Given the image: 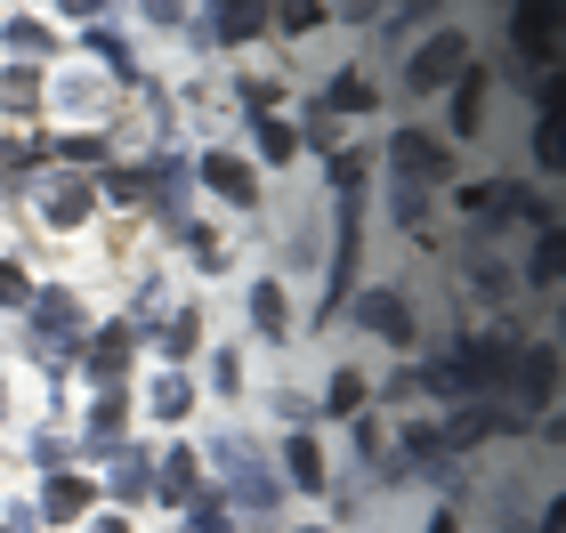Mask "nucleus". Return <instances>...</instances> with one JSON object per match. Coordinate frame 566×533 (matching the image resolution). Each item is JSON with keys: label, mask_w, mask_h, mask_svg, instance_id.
Instances as JSON below:
<instances>
[{"label": "nucleus", "mask_w": 566, "mask_h": 533, "mask_svg": "<svg viewBox=\"0 0 566 533\" xmlns=\"http://www.w3.org/2000/svg\"><path fill=\"white\" fill-rule=\"evenodd\" d=\"M421 211H429V194H421V186H397V218L421 226Z\"/></svg>", "instance_id": "24"}, {"label": "nucleus", "mask_w": 566, "mask_h": 533, "mask_svg": "<svg viewBox=\"0 0 566 533\" xmlns=\"http://www.w3.org/2000/svg\"><path fill=\"white\" fill-rule=\"evenodd\" d=\"M114 364H130V332H122V323H114V332H97V372L114 380Z\"/></svg>", "instance_id": "15"}, {"label": "nucleus", "mask_w": 566, "mask_h": 533, "mask_svg": "<svg viewBox=\"0 0 566 533\" xmlns=\"http://www.w3.org/2000/svg\"><path fill=\"white\" fill-rule=\"evenodd\" d=\"M551 24H558V9H543V0L518 9V49H526V57H543V49H551Z\"/></svg>", "instance_id": "5"}, {"label": "nucleus", "mask_w": 566, "mask_h": 533, "mask_svg": "<svg viewBox=\"0 0 566 533\" xmlns=\"http://www.w3.org/2000/svg\"><path fill=\"white\" fill-rule=\"evenodd\" d=\"M389 154H397V170H405V178H437V170H446V146H437L429 130H397Z\"/></svg>", "instance_id": "2"}, {"label": "nucleus", "mask_w": 566, "mask_h": 533, "mask_svg": "<svg viewBox=\"0 0 566 533\" xmlns=\"http://www.w3.org/2000/svg\"><path fill=\"white\" fill-rule=\"evenodd\" d=\"M558 267H566V243H558V226H551V235H543V250H534V267H526V275H534V284L551 291V284H558Z\"/></svg>", "instance_id": "11"}, {"label": "nucleus", "mask_w": 566, "mask_h": 533, "mask_svg": "<svg viewBox=\"0 0 566 533\" xmlns=\"http://www.w3.org/2000/svg\"><path fill=\"white\" fill-rule=\"evenodd\" d=\"M243 106L251 114H275V82H243Z\"/></svg>", "instance_id": "25"}, {"label": "nucleus", "mask_w": 566, "mask_h": 533, "mask_svg": "<svg viewBox=\"0 0 566 533\" xmlns=\"http://www.w3.org/2000/svg\"><path fill=\"white\" fill-rule=\"evenodd\" d=\"M365 323H373V332H389V340H413V316H405L397 291H373L365 299Z\"/></svg>", "instance_id": "3"}, {"label": "nucleus", "mask_w": 566, "mask_h": 533, "mask_svg": "<svg viewBox=\"0 0 566 533\" xmlns=\"http://www.w3.org/2000/svg\"><path fill=\"white\" fill-rule=\"evenodd\" d=\"M324 106H332V114H365V106H373V82H365V73H340Z\"/></svg>", "instance_id": "7"}, {"label": "nucleus", "mask_w": 566, "mask_h": 533, "mask_svg": "<svg viewBox=\"0 0 566 533\" xmlns=\"http://www.w3.org/2000/svg\"><path fill=\"white\" fill-rule=\"evenodd\" d=\"M260 146H268V162H292V146H300V138L283 130V121H268V130H260Z\"/></svg>", "instance_id": "21"}, {"label": "nucleus", "mask_w": 566, "mask_h": 533, "mask_svg": "<svg viewBox=\"0 0 566 533\" xmlns=\"http://www.w3.org/2000/svg\"><path fill=\"white\" fill-rule=\"evenodd\" d=\"M429 533H461V525H453V510H437V518H429Z\"/></svg>", "instance_id": "26"}, {"label": "nucleus", "mask_w": 566, "mask_h": 533, "mask_svg": "<svg viewBox=\"0 0 566 533\" xmlns=\"http://www.w3.org/2000/svg\"><path fill=\"white\" fill-rule=\"evenodd\" d=\"M82 211H90V186H49V218L57 226H82Z\"/></svg>", "instance_id": "9"}, {"label": "nucleus", "mask_w": 566, "mask_h": 533, "mask_svg": "<svg viewBox=\"0 0 566 533\" xmlns=\"http://www.w3.org/2000/svg\"><path fill=\"white\" fill-rule=\"evenodd\" d=\"M260 24H268V9H219V24H211V33H219V41H251Z\"/></svg>", "instance_id": "10"}, {"label": "nucleus", "mask_w": 566, "mask_h": 533, "mask_svg": "<svg viewBox=\"0 0 566 533\" xmlns=\"http://www.w3.org/2000/svg\"><path fill=\"white\" fill-rule=\"evenodd\" d=\"M316 24H324V9H283L275 33H316Z\"/></svg>", "instance_id": "23"}, {"label": "nucleus", "mask_w": 566, "mask_h": 533, "mask_svg": "<svg viewBox=\"0 0 566 533\" xmlns=\"http://www.w3.org/2000/svg\"><path fill=\"white\" fill-rule=\"evenodd\" d=\"M551 372H558V355H551V348H534V355H526V388H534V396H551Z\"/></svg>", "instance_id": "19"}, {"label": "nucleus", "mask_w": 566, "mask_h": 533, "mask_svg": "<svg viewBox=\"0 0 566 533\" xmlns=\"http://www.w3.org/2000/svg\"><path fill=\"white\" fill-rule=\"evenodd\" d=\"M9 49H17V57H41V49H49V33H41L33 17H17V24H9Z\"/></svg>", "instance_id": "17"}, {"label": "nucleus", "mask_w": 566, "mask_h": 533, "mask_svg": "<svg viewBox=\"0 0 566 533\" xmlns=\"http://www.w3.org/2000/svg\"><path fill=\"white\" fill-rule=\"evenodd\" d=\"M154 413H163V420L187 413V380H163V388H154Z\"/></svg>", "instance_id": "22"}, {"label": "nucleus", "mask_w": 566, "mask_h": 533, "mask_svg": "<svg viewBox=\"0 0 566 533\" xmlns=\"http://www.w3.org/2000/svg\"><path fill=\"white\" fill-rule=\"evenodd\" d=\"M195 477H202V469H195V452H178V461L163 469V493H170V501H195Z\"/></svg>", "instance_id": "14"}, {"label": "nucleus", "mask_w": 566, "mask_h": 533, "mask_svg": "<svg viewBox=\"0 0 566 533\" xmlns=\"http://www.w3.org/2000/svg\"><path fill=\"white\" fill-rule=\"evenodd\" d=\"M292 486H324V452L307 437H292Z\"/></svg>", "instance_id": "13"}, {"label": "nucleus", "mask_w": 566, "mask_h": 533, "mask_svg": "<svg viewBox=\"0 0 566 533\" xmlns=\"http://www.w3.org/2000/svg\"><path fill=\"white\" fill-rule=\"evenodd\" d=\"M33 97H41V82H33V73H0V106H9V114H24V106H33Z\"/></svg>", "instance_id": "12"}, {"label": "nucleus", "mask_w": 566, "mask_h": 533, "mask_svg": "<svg viewBox=\"0 0 566 533\" xmlns=\"http://www.w3.org/2000/svg\"><path fill=\"white\" fill-rule=\"evenodd\" d=\"M41 510H49V518H57V525H73V518H82V510H90V486H82V477H57V486H49V493H41Z\"/></svg>", "instance_id": "4"}, {"label": "nucleus", "mask_w": 566, "mask_h": 533, "mask_svg": "<svg viewBox=\"0 0 566 533\" xmlns=\"http://www.w3.org/2000/svg\"><path fill=\"white\" fill-rule=\"evenodd\" d=\"M461 57H470V41H461V33H437L421 57H413V73H405V82H413V89H437L446 73H461Z\"/></svg>", "instance_id": "1"}, {"label": "nucleus", "mask_w": 566, "mask_h": 533, "mask_svg": "<svg viewBox=\"0 0 566 533\" xmlns=\"http://www.w3.org/2000/svg\"><path fill=\"white\" fill-rule=\"evenodd\" d=\"M0 308H33V291H24V267L0 259Z\"/></svg>", "instance_id": "18"}, {"label": "nucleus", "mask_w": 566, "mask_h": 533, "mask_svg": "<svg viewBox=\"0 0 566 533\" xmlns=\"http://www.w3.org/2000/svg\"><path fill=\"white\" fill-rule=\"evenodd\" d=\"M251 316H260L268 332H283V291L275 284H251Z\"/></svg>", "instance_id": "16"}, {"label": "nucleus", "mask_w": 566, "mask_h": 533, "mask_svg": "<svg viewBox=\"0 0 566 533\" xmlns=\"http://www.w3.org/2000/svg\"><path fill=\"white\" fill-rule=\"evenodd\" d=\"M356 404H365V380L340 372V380H332V413H356Z\"/></svg>", "instance_id": "20"}, {"label": "nucleus", "mask_w": 566, "mask_h": 533, "mask_svg": "<svg viewBox=\"0 0 566 533\" xmlns=\"http://www.w3.org/2000/svg\"><path fill=\"white\" fill-rule=\"evenodd\" d=\"M534 162H543V170H566V130H558V114H543V130H534Z\"/></svg>", "instance_id": "8"}, {"label": "nucleus", "mask_w": 566, "mask_h": 533, "mask_svg": "<svg viewBox=\"0 0 566 533\" xmlns=\"http://www.w3.org/2000/svg\"><path fill=\"white\" fill-rule=\"evenodd\" d=\"M202 178H211V186H219L227 202H251V170H243V162H227V154H211V162H202Z\"/></svg>", "instance_id": "6"}, {"label": "nucleus", "mask_w": 566, "mask_h": 533, "mask_svg": "<svg viewBox=\"0 0 566 533\" xmlns=\"http://www.w3.org/2000/svg\"><path fill=\"white\" fill-rule=\"evenodd\" d=\"M97 533H130V525H122V518H106V525H97Z\"/></svg>", "instance_id": "27"}]
</instances>
